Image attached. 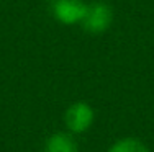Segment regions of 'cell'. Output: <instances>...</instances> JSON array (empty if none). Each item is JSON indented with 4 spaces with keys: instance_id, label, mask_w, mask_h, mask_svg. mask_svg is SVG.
<instances>
[{
    "instance_id": "1",
    "label": "cell",
    "mask_w": 154,
    "mask_h": 152,
    "mask_svg": "<svg viewBox=\"0 0 154 152\" xmlns=\"http://www.w3.org/2000/svg\"><path fill=\"white\" fill-rule=\"evenodd\" d=\"M113 10L107 2L95 0L87 5V12L84 15L80 26L85 33L90 34H102L110 30L113 23Z\"/></svg>"
},
{
    "instance_id": "2",
    "label": "cell",
    "mask_w": 154,
    "mask_h": 152,
    "mask_svg": "<svg viewBox=\"0 0 154 152\" xmlns=\"http://www.w3.org/2000/svg\"><path fill=\"white\" fill-rule=\"evenodd\" d=\"M95 111L87 101H74L64 111V124L71 134H84L92 128Z\"/></svg>"
},
{
    "instance_id": "5",
    "label": "cell",
    "mask_w": 154,
    "mask_h": 152,
    "mask_svg": "<svg viewBox=\"0 0 154 152\" xmlns=\"http://www.w3.org/2000/svg\"><path fill=\"white\" fill-rule=\"evenodd\" d=\"M107 152H151L139 137H122L108 147Z\"/></svg>"
},
{
    "instance_id": "4",
    "label": "cell",
    "mask_w": 154,
    "mask_h": 152,
    "mask_svg": "<svg viewBox=\"0 0 154 152\" xmlns=\"http://www.w3.org/2000/svg\"><path fill=\"white\" fill-rule=\"evenodd\" d=\"M43 152H79V144L74 134L67 131H57L48 136Z\"/></svg>"
},
{
    "instance_id": "3",
    "label": "cell",
    "mask_w": 154,
    "mask_h": 152,
    "mask_svg": "<svg viewBox=\"0 0 154 152\" xmlns=\"http://www.w3.org/2000/svg\"><path fill=\"white\" fill-rule=\"evenodd\" d=\"M87 5L84 0H49V12L56 21L66 26L80 25L87 12Z\"/></svg>"
}]
</instances>
